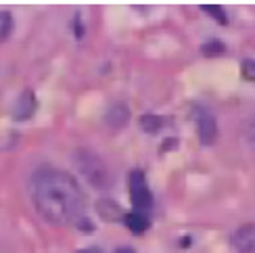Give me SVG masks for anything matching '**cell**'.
Masks as SVG:
<instances>
[{"label": "cell", "mask_w": 255, "mask_h": 253, "mask_svg": "<svg viewBox=\"0 0 255 253\" xmlns=\"http://www.w3.org/2000/svg\"><path fill=\"white\" fill-rule=\"evenodd\" d=\"M31 199L46 222L63 226L80 222L84 214V195L78 182L61 170H42L31 180Z\"/></svg>", "instance_id": "cell-1"}, {"label": "cell", "mask_w": 255, "mask_h": 253, "mask_svg": "<svg viewBox=\"0 0 255 253\" xmlns=\"http://www.w3.org/2000/svg\"><path fill=\"white\" fill-rule=\"evenodd\" d=\"M73 163H76L78 172L92 186L101 188V191H105V188H109L113 184V174L99 153H94L90 149H78L73 153Z\"/></svg>", "instance_id": "cell-2"}, {"label": "cell", "mask_w": 255, "mask_h": 253, "mask_svg": "<svg viewBox=\"0 0 255 253\" xmlns=\"http://www.w3.org/2000/svg\"><path fill=\"white\" fill-rule=\"evenodd\" d=\"M193 115H195V122H197V132H199L201 142L203 144H214L216 138H218V124H216L214 113L207 111L205 107L195 105Z\"/></svg>", "instance_id": "cell-3"}, {"label": "cell", "mask_w": 255, "mask_h": 253, "mask_svg": "<svg viewBox=\"0 0 255 253\" xmlns=\"http://www.w3.org/2000/svg\"><path fill=\"white\" fill-rule=\"evenodd\" d=\"M130 199L136 209H148L153 205L151 188H148L142 172H138V170H134L130 174Z\"/></svg>", "instance_id": "cell-4"}, {"label": "cell", "mask_w": 255, "mask_h": 253, "mask_svg": "<svg viewBox=\"0 0 255 253\" xmlns=\"http://www.w3.org/2000/svg\"><path fill=\"white\" fill-rule=\"evenodd\" d=\"M232 247L239 253H255V224L241 226L232 235Z\"/></svg>", "instance_id": "cell-5"}, {"label": "cell", "mask_w": 255, "mask_h": 253, "mask_svg": "<svg viewBox=\"0 0 255 253\" xmlns=\"http://www.w3.org/2000/svg\"><path fill=\"white\" fill-rule=\"evenodd\" d=\"M36 111V97L31 90H23L19 94V99L15 101L13 105V118L17 122H23V120H29L31 115Z\"/></svg>", "instance_id": "cell-6"}, {"label": "cell", "mask_w": 255, "mask_h": 253, "mask_svg": "<svg viewBox=\"0 0 255 253\" xmlns=\"http://www.w3.org/2000/svg\"><path fill=\"white\" fill-rule=\"evenodd\" d=\"M97 212L105 222H118V220L126 218L124 209L120 207V203H115L113 199H101V201L97 203Z\"/></svg>", "instance_id": "cell-7"}, {"label": "cell", "mask_w": 255, "mask_h": 253, "mask_svg": "<svg viewBox=\"0 0 255 253\" xmlns=\"http://www.w3.org/2000/svg\"><path fill=\"white\" fill-rule=\"evenodd\" d=\"M128 118H130V111H128V107L124 103H118L113 105V107L107 111V124L111 126V128H122V126L128 122Z\"/></svg>", "instance_id": "cell-8"}, {"label": "cell", "mask_w": 255, "mask_h": 253, "mask_svg": "<svg viewBox=\"0 0 255 253\" xmlns=\"http://www.w3.org/2000/svg\"><path fill=\"white\" fill-rule=\"evenodd\" d=\"M124 224L130 228V233H134V235H142L144 230L148 228V220H146L140 212H132V214H126Z\"/></svg>", "instance_id": "cell-9"}, {"label": "cell", "mask_w": 255, "mask_h": 253, "mask_svg": "<svg viewBox=\"0 0 255 253\" xmlns=\"http://www.w3.org/2000/svg\"><path fill=\"white\" fill-rule=\"evenodd\" d=\"M140 128L148 134H155L163 128V120L157 118V115H142L140 118Z\"/></svg>", "instance_id": "cell-10"}, {"label": "cell", "mask_w": 255, "mask_h": 253, "mask_svg": "<svg viewBox=\"0 0 255 253\" xmlns=\"http://www.w3.org/2000/svg\"><path fill=\"white\" fill-rule=\"evenodd\" d=\"M226 48H224V44H222L220 40H209V42H205L203 46H201V55L203 57H218V55H222Z\"/></svg>", "instance_id": "cell-11"}, {"label": "cell", "mask_w": 255, "mask_h": 253, "mask_svg": "<svg viewBox=\"0 0 255 253\" xmlns=\"http://www.w3.org/2000/svg\"><path fill=\"white\" fill-rule=\"evenodd\" d=\"M13 29V17L6 10H0V42H4Z\"/></svg>", "instance_id": "cell-12"}, {"label": "cell", "mask_w": 255, "mask_h": 253, "mask_svg": "<svg viewBox=\"0 0 255 253\" xmlns=\"http://www.w3.org/2000/svg\"><path fill=\"white\" fill-rule=\"evenodd\" d=\"M203 10H205V13H209L211 17H214L218 23H222V25H226V23H228V17H226L224 10H222V6H218V4H205Z\"/></svg>", "instance_id": "cell-13"}, {"label": "cell", "mask_w": 255, "mask_h": 253, "mask_svg": "<svg viewBox=\"0 0 255 253\" xmlns=\"http://www.w3.org/2000/svg\"><path fill=\"white\" fill-rule=\"evenodd\" d=\"M243 136H245V142H247L249 149L255 151V118H251L245 124V128H243Z\"/></svg>", "instance_id": "cell-14"}, {"label": "cell", "mask_w": 255, "mask_h": 253, "mask_svg": "<svg viewBox=\"0 0 255 253\" xmlns=\"http://www.w3.org/2000/svg\"><path fill=\"white\" fill-rule=\"evenodd\" d=\"M241 73L245 80H255V61L253 59H245L241 65Z\"/></svg>", "instance_id": "cell-15"}, {"label": "cell", "mask_w": 255, "mask_h": 253, "mask_svg": "<svg viewBox=\"0 0 255 253\" xmlns=\"http://www.w3.org/2000/svg\"><path fill=\"white\" fill-rule=\"evenodd\" d=\"M76 253H101L99 247H88V249H82V251H76Z\"/></svg>", "instance_id": "cell-16"}, {"label": "cell", "mask_w": 255, "mask_h": 253, "mask_svg": "<svg viewBox=\"0 0 255 253\" xmlns=\"http://www.w3.org/2000/svg\"><path fill=\"white\" fill-rule=\"evenodd\" d=\"M115 253H136L132 247H120V249H115Z\"/></svg>", "instance_id": "cell-17"}]
</instances>
